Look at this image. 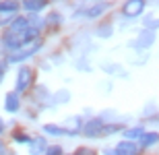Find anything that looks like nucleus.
<instances>
[{"label": "nucleus", "mask_w": 159, "mask_h": 155, "mask_svg": "<svg viewBox=\"0 0 159 155\" xmlns=\"http://www.w3.org/2000/svg\"><path fill=\"white\" fill-rule=\"evenodd\" d=\"M35 37H37V29L35 27H29L27 31L19 33V35H8V33H6L4 35V43L11 50H15V48H19V46H23V43L31 42V39H35Z\"/></svg>", "instance_id": "nucleus-1"}, {"label": "nucleus", "mask_w": 159, "mask_h": 155, "mask_svg": "<svg viewBox=\"0 0 159 155\" xmlns=\"http://www.w3.org/2000/svg\"><path fill=\"white\" fill-rule=\"evenodd\" d=\"M33 77H35V75H33L31 68H27V66L21 68V71H19V77H17V91H27L29 89L31 83H33Z\"/></svg>", "instance_id": "nucleus-2"}, {"label": "nucleus", "mask_w": 159, "mask_h": 155, "mask_svg": "<svg viewBox=\"0 0 159 155\" xmlns=\"http://www.w3.org/2000/svg\"><path fill=\"white\" fill-rule=\"evenodd\" d=\"M143 8H145V2H143V0H128V2L124 4V17H128V19L139 17L143 12Z\"/></svg>", "instance_id": "nucleus-3"}, {"label": "nucleus", "mask_w": 159, "mask_h": 155, "mask_svg": "<svg viewBox=\"0 0 159 155\" xmlns=\"http://www.w3.org/2000/svg\"><path fill=\"white\" fill-rule=\"evenodd\" d=\"M37 50H39V43H33V46H29L27 50H19V52L11 54V56H8V60H11V62H19V60H25V58H29V56H33Z\"/></svg>", "instance_id": "nucleus-4"}, {"label": "nucleus", "mask_w": 159, "mask_h": 155, "mask_svg": "<svg viewBox=\"0 0 159 155\" xmlns=\"http://www.w3.org/2000/svg\"><path fill=\"white\" fill-rule=\"evenodd\" d=\"M29 29V21L27 19H23V17H19V19H15V23L8 27V35H19V33H23V31H27Z\"/></svg>", "instance_id": "nucleus-5"}, {"label": "nucleus", "mask_w": 159, "mask_h": 155, "mask_svg": "<svg viewBox=\"0 0 159 155\" xmlns=\"http://www.w3.org/2000/svg\"><path fill=\"white\" fill-rule=\"evenodd\" d=\"M153 39H155V33L153 31H141V35H139V39H136V50H145V48H149L151 43H153Z\"/></svg>", "instance_id": "nucleus-6"}, {"label": "nucleus", "mask_w": 159, "mask_h": 155, "mask_svg": "<svg viewBox=\"0 0 159 155\" xmlns=\"http://www.w3.org/2000/svg\"><path fill=\"white\" fill-rule=\"evenodd\" d=\"M101 132H106V126H103L101 120H91V122L85 126V134H87V137H97Z\"/></svg>", "instance_id": "nucleus-7"}, {"label": "nucleus", "mask_w": 159, "mask_h": 155, "mask_svg": "<svg viewBox=\"0 0 159 155\" xmlns=\"http://www.w3.org/2000/svg\"><path fill=\"white\" fill-rule=\"evenodd\" d=\"M116 151H118L120 155H136L139 153V147H136L134 143H130V141H122Z\"/></svg>", "instance_id": "nucleus-8"}, {"label": "nucleus", "mask_w": 159, "mask_h": 155, "mask_svg": "<svg viewBox=\"0 0 159 155\" xmlns=\"http://www.w3.org/2000/svg\"><path fill=\"white\" fill-rule=\"evenodd\" d=\"M4 106H6L8 112H17V110H19V97H17V93H8V95H6Z\"/></svg>", "instance_id": "nucleus-9"}, {"label": "nucleus", "mask_w": 159, "mask_h": 155, "mask_svg": "<svg viewBox=\"0 0 159 155\" xmlns=\"http://www.w3.org/2000/svg\"><path fill=\"white\" fill-rule=\"evenodd\" d=\"M159 141V134L157 132H149V134H145V137L141 139V147H149V145H153Z\"/></svg>", "instance_id": "nucleus-10"}, {"label": "nucleus", "mask_w": 159, "mask_h": 155, "mask_svg": "<svg viewBox=\"0 0 159 155\" xmlns=\"http://www.w3.org/2000/svg\"><path fill=\"white\" fill-rule=\"evenodd\" d=\"M43 151H46V141H43V139H35V141H33V147H31V153L39 155V153H43Z\"/></svg>", "instance_id": "nucleus-11"}, {"label": "nucleus", "mask_w": 159, "mask_h": 155, "mask_svg": "<svg viewBox=\"0 0 159 155\" xmlns=\"http://www.w3.org/2000/svg\"><path fill=\"white\" fill-rule=\"evenodd\" d=\"M124 134H126V139H143L145 137V130H143V128H130V130H126Z\"/></svg>", "instance_id": "nucleus-12"}, {"label": "nucleus", "mask_w": 159, "mask_h": 155, "mask_svg": "<svg viewBox=\"0 0 159 155\" xmlns=\"http://www.w3.org/2000/svg\"><path fill=\"white\" fill-rule=\"evenodd\" d=\"M25 8H27V11H41V8H43V6H46V2H33V0H27V2H25Z\"/></svg>", "instance_id": "nucleus-13"}, {"label": "nucleus", "mask_w": 159, "mask_h": 155, "mask_svg": "<svg viewBox=\"0 0 159 155\" xmlns=\"http://www.w3.org/2000/svg\"><path fill=\"white\" fill-rule=\"evenodd\" d=\"M103 8H106V4H95L93 8H89V12H87V17H99L101 12H103Z\"/></svg>", "instance_id": "nucleus-14"}, {"label": "nucleus", "mask_w": 159, "mask_h": 155, "mask_svg": "<svg viewBox=\"0 0 159 155\" xmlns=\"http://www.w3.org/2000/svg\"><path fill=\"white\" fill-rule=\"evenodd\" d=\"M17 8H19V4H17V2H0V11H2V12H6V11H17Z\"/></svg>", "instance_id": "nucleus-15"}, {"label": "nucleus", "mask_w": 159, "mask_h": 155, "mask_svg": "<svg viewBox=\"0 0 159 155\" xmlns=\"http://www.w3.org/2000/svg\"><path fill=\"white\" fill-rule=\"evenodd\" d=\"M43 130L50 132V134H64V130H62L60 126H54V124H46V126H43Z\"/></svg>", "instance_id": "nucleus-16"}, {"label": "nucleus", "mask_w": 159, "mask_h": 155, "mask_svg": "<svg viewBox=\"0 0 159 155\" xmlns=\"http://www.w3.org/2000/svg\"><path fill=\"white\" fill-rule=\"evenodd\" d=\"M46 155H62V149H60V147H50V149L46 151Z\"/></svg>", "instance_id": "nucleus-17"}, {"label": "nucleus", "mask_w": 159, "mask_h": 155, "mask_svg": "<svg viewBox=\"0 0 159 155\" xmlns=\"http://www.w3.org/2000/svg\"><path fill=\"white\" fill-rule=\"evenodd\" d=\"M15 141H21V143H27L29 139H27V134H23V132H15Z\"/></svg>", "instance_id": "nucleus-18"}, {"label": "nucleus", "mask_w": 159, "mask_h": 155, "mask_svg": "<svg viewBox=\"0 0 159 155\" xmlns=\"http://www.w3.org/2000/svg\"><path fill=\"white\" fill-rule=\"evenodd\" d=\"M75 155H95V153H93L91 149H87V147H81V149H79Z\"/></svg>", "instance_id": "nucleus-19"}, {"label": "nucleus", "mask_w": 159, "mask_h": 155, "mask_svg": "<svg viewBox=\"0 0 159 155\" xmlns=\"http://www.w3.org/2000/svg\"><path fill=\"white\" fill-rule=\"evenodd\" d=\"M112 31H110V27H101L99 29V35H110Z\"/></svg>", "instance_id": "nucleus-20"}, {"label": "nucleus", "mask_w": 159, "mask_h": 155, "mask_svg": "<svg viewBox=\"0 0 159 155\" xmlns=\"http://www.w3.org/2000/svg\"><path fill=\"white\" fill-rule=\"evenodd\" d=\"M106 155H120V153H118V151H107Z\"/></svg>", "instance_id": "nucleus-21"}, {"label": "nucleus", "mask_w": 159, "mask_h": 155, "mask_svg": "<svg viewBox=\"0 0 159 155\" xmlns=\"http://www.w3.org/2000/svg\"><path fill=\"white\" fill-rule=\"evenodd\" d=\"M2 75H4V66L0 64V79H2Z\"/></svg>", "instance_id": "nucleus-22"}, {"label": "nucleus", "mask_w": 159, "mask_h": 155, "mask_svg": "<svg viewBox=\"0 0 159 155\" xmlns=\"http://www.w3.org/2000/svg\"><path fill=\"white\" fill-rule=\"evenodd\" d=\"M0 155H4V147H2V143H0Z\"/></svg>", "instance_id": "nucleus-23"}, {"label": "nucleus", "mask_w": 159, "mask_h": 155, "mask_svg": "<svg viewBox=\"0 0 159 155\" xmlns=\"http://www.w3.org/2000/svg\"><path fill=\"white\" fill-rule=\"evenodd\" d=\"M0 132H2V122H0Z\"/></svg>", "instance_id": "nucleus-24"}]
</instances>
